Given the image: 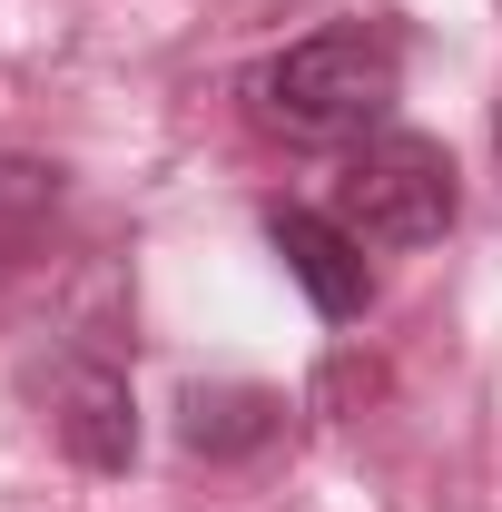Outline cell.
Wrapping results in <instances>:
<instances>
[{
    "label": "cell",
    "instance_id": "1",
    "mask_svg": "<svg viewBox=\"0 0 502 512\" xmlns=\"http://www.w3.org/2000/svg\"><path fill=\"white\" fill-rule=\"evenodd\" d=\"M404 99V40L384 20H335L256 69V119L296 148H345Z\"/></svg>",
    "mask_w": 502,
    "mask_h": 512
},
{
    "label": "cell",
    "instance_id": "2",
    "mask_svg": "<svg viewBox=\"0 0 502 512\" xmlns=\"http://www.w3.org/2000/svg\"><path fill=\"white\" fill-rule=\"evenodd\" d=\"M463 207V178L443 158V138H414V128H384L355 148V168L335 178V217L365 237V247H434Z\"/></svg>",
    "mask_w": 502,
    "mask_h": 512
},
{
    "label": "cell",
    "instance_id": "3",
    "mask_svg": "<svg viewBox=\"0 0 502 512\" xmlns=\"http://www.w3.org/2000/svg\"><path fill=\"white\" fill-rule=\"evenodd\" d=\"M266 247L286 256V276L306 286V306L325 325H355L375 306V266H365V237L335 217V207H266Z\"/></svg>",
    "mask_w": 502,
    "mask_h": 512
},
{
    "label": "cell",
    "instance_id": "4",
    "mask_svg": "<svg viewBox=\"0 0 502 512\" xmlns=\"http://www.w3.org/2000/svg\"><path fill=\"white\" fill-rule=\"evenodd\" d=\"M50 434L79 473H128L138 463V404H128V375L99 365V355H69L50 375Z\"/></svg>",
    "mask_w": 502,
    "mask_h": 512
},
{
    "label": "cell",
    "instance_id": "5",
    "mask_svg": "<svg viewBox=\"0 0 502 512\" xmlns=\"http://www.w3.org/2000/svg\"><path fill=\"white\" fill-rule=\"evenodd\" d=\"M276 434H286V394H266V384H188V404H178V444L207 463H247Z\"/></svg>",
    "mask_w": 502,
    "mask_h": 512
},
{
    "label": "cell",
    "instance_id": "6",
    "mask_svg": "<svg viewBox=\"0 0 502 512\" xmlns=\"http://www.w3.org/2000/svg\"><path fill=\"white\" fill-rule=\"evenodd\" d=\"M50 217H60V168H40V158H0V276L40 256Z\"/></svg>",
    "mask_w": 502,
    "mask_h": 512
},
{
    "label": "cell",
    "instance_id": "7",
    "mask_svg": "<svg viewBox=\"0 0 502 512\" xmlns=\"http://www.w3.org/2000/svg\"><path fill=\"white\" fill-rule=\"evenodd\" d=\"M493 138H502V119H493Z\"/></svg>",
    "mask_w": 502,
    "mask_h": 512
}]
</instances>
